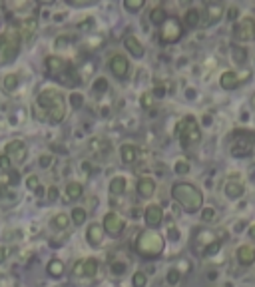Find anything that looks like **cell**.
<instances>
[{
    "label": "cell",
    "mask_w": 255,
    "mask_h": 287,
    "mask_svg": "<svg viewBox=\"0 0 255 287\" xmlns=\"http://www.w3.org/2000/svg\"><path fill=\"white\" fill-rule=\"evenodd\" d=\"M36 106L42 112L40 118L50 124H60L66 116V100H64V94L56 88H44L36 98Z\"/></svg>",
    "instance_id": "obj_1"
},
{
    "label": "cell",
    "mask_w": 255,
    "mask_h": 287,
    "mask_svg": "<svg viewBox=\"0 0 255 287\" xmlns=\"http://www.w3.org/2000/svg\"><path fill=\"white\" fill-rule=\"evenodd\" d=\"M172 197L176 199V204H179L181 210L187 212V214H196L204 208V193L194 184H187V182L174 184L172 186Z\"/></svg>",
    "instance_id": "obj_2"
},
{
    "label": "cell",
    "mask_w": 255,
    "mask_h": 287,
    "mask_svg": "<svg viewBox=\"0 0 255 287\" xmlns=\"http://www.w3.org/2000/svg\"><path fill=\"white\" fill-rule=\"evenodd\" d=\"M164 238L159 236L155 229H146L142 232L136 239V251L144 257V260H153V257H159L164 251Z\"/></svg>",
    "instance_id": "obj_3"
},
{
    "label": "cell",
    "mask_w": 255,
    "mask_h": 287,
    "mask_svg": "<svg viewBox=\"0 0 255 287\" xmlns=\"http://www.w3.org/2000/svg\"><path fill=\"white\" fill-rule=\"evenodd\" d=\"M176 136H178L183 150H187L189 146H196V144L202 140V130L198 126V120L194 116L181 118L176 126Z\"/></svg>",
    "instance_id": "obj_4"
},
{
    "label": "cell",
    "mask_w": 255,
    "mask_h": 287,
    "mask_svg": "<svg viewBox=\"0 0 255 287\" xmlns=\"http://www.w3.org/2000/svg\"><path fill=\"white\" fill-rule=\"evenodd\" d=\"M255 150V132L251 130H235L230 146V154L233 158H249Z\"/></svg>",
    "instance_id": "obj_5"
},
{
    "label": "cell",
    "mask_w": 255,
    "mask_h": 287,
    "mask_svg": "<svg viewBox=\"0 0 255 287\" xmlns=\"http://www.w3.org/2000/svg\"><path fill=\"white\" fill-rule=\"evenodd\" d=\"M20 34L18 32H8L4 36H0V66L12 62L18 52H20Z\"/></svg>",
    "instance_id": "obj_6"
},
{
    "label": "cell",
    "mask_w": 255,
    "mask_h": 287,
    "mask_svg": "<svg viewBox=\"0 0 255 287\" xmlns=\"http://www.w3.org/2000/svg\"><path fill=\"white\" fill-rule=\"evenodd\" d=\"M183 36V26L176 16H168V20L159 26V42L162 44H174L181 40Z\"/></svg>",
    "instance_id": "obj_7"
},
{
    "label": "cell",
    "mask_w": 255,
    "mask_h": 287,
    "mask_svg": "<svg viewBox=\"0 0 255 287\" xmlns=\"http://www.w3.org/2000/svg\"><path fill=\"white\" fill-rule=\"evenodd\" d=\"M233 36L239 40V42H251L255 40V20L245 16L239 20V24H235L233 28Z\"/></svg>",
    "instance_id": "obj_8"
},
{
    "label": "cell",
    "mask_w": 255,
    "mask_h": 287,
    "mask_svg": "<svg viewBox=\"0 0 255 287\" xmlns=\"http://www.w3.org/2000/svg\"><path fill=\"white\" fill-rule=\"evenodd\" d=\"M4 156H8L10 162L14 164H24L26 162V156H28V148L22 140H12L6 144L4 148Z\"/></svg>",
    "instance_id": "obj_9"
},
{
    "label": "cell",
    "mask_w": 255,
    "mask_h": 287,
    "mask_svg": "<svg viewBox=\"0 0 255 287\" xmlns=\"http://www.w3.org/2000/svg\"><path fill=\"white\" fill-rule=\"evenodd\" d=\"M102 227H104V232H106L108 236H112V238H118V236L124 232L126 223H124V219H122V217H120L116 212H108V214L104 215Z\"/></svg>",
    "instance_id": "obj_10"
},
{
    "label": "cell",
    "mask_w": 255,
    "mask_h": 287,
    "mask_svg": "<svg viewBox=\"0 0 255 287\" xmlns=\"http://www.w3.org/2000/svg\"><path fill=\"white\" fill-rule=\"evenodd\" d=\"M108 66H110L112 74L118 80H124L128 76V72H130V62H128V58H126L124 54H114L112 58L108 60Z\"/></svg>",
    "instance_id": "obj_11"
},
{
    "label": "cell",
    "mask_w": 255,
    "mask_h": 287,
    "mask_svg": "<svg viewBox=\"0 0 255 287\" xmlns=\"http://www.w3.org/2000/svg\"><path fill=\"white\" fill-rule=\"evenodd\" d=\"M72 64H68L64 58H60V56H48L46 58V72H48V76H52V78H60L64 72H66L68 68H70Z\"/></svg>",
    "instance_id": "obj_12"
},
{
    "label": "cell",
    "mask_w": 255,
    "mask_h": 287,
    "mask_svg": "<svg viewBox=\"0 0 255 287\" xmlns=\"http://www.w3.org/2000/svg\"><path fill=\"white\" fill-rule=\"evenodd\" d=\"M144 219H146V225H148L150 229H155V227L162 225V221H164V210L159 208L157 204H152V206L146 208Z\"/></svg>",
    "instance_id": "obj_13"
},
{
    "label": "cell",
    "mask_w": 255,
    "mask_h": 287,
    "mask_svg": "<svg viewBox=\"0 0 255 287\" xmlns=\"http://www.w3.org/2000/svg\"><path fill=\"white\" fill-rule=\"evenodd\" d=\"M104 234L106 232H104L102 223H90L88 229H86V239L92 247H100L102 241H104Z\"/></svg>",
    "instance_id": "obj_14"
},
{
    "label": "cell",
    "mask_w": 255,
    "mask_h": 287,
    "mask_svg": "<svg viewBox=\"0 0 255 287\" xmlns=\"http://www.w3.org/2000/svg\"><path fill=\"white\" fill-rule=\"evenodd\" d=\"M223 191H226V195L231 197V199H239L245 193V186L237 178H230L226 184H223Z\"/></svg>",
    "instance_id": "obj_15"
},
{
    "label": "cell",
    "mask_w": 255,
    "mask_h": 287,
    "mask_svg": "<svg viewBox=\"0 0 255 287\" xmlns=\"http://www.w3.org/2000/svg\"><path fill=\"white\" fill-rule=\"evenodd\" d=\"M235 255H237L239 265H243V267H249L255 263V249L251 245H239Z\"/></svg>",
    "instance_id": "obj_16"
},
{
    "label": "cell",
    "mask_w": 255,
    "mask_h": 287,
    "mask_svg": "<svg viewBox=\"0 0 255 287\" xmlns=\"http://www.w3.org/2000/svg\"><path fill=\"white\" fill-rule=\"evenodd\" d=\"M36 30H38V20L30 16V18H24V20L20 22V30H18V34H20V38L30 40L32 36L36 34Z\"/></svg>",
    "instance_id": "obj_17"
},
{
    "label": "cell",
    "mask_w": 255,
    "mask_h": 287,
    "mask_svg": "<svg viewBox=\"0 0 255 287\" xmlns=\"http://www.w3.org/2000/svg\"><path fill=\"white\" fill-rule=\"evenodd\" d=\"M124 46L128 48V52H130L134 58H142V56L146 54V48L142 46V42H140L136 36H132V34L124 38Z\"/></svg>",
    "instance_id": "obj_18"
},
{
    "label": "cell",
    "mask_w": 255,
    "mask_h": 287,
    "mask_svg": "<svg viewBox=\"0 0 255 287\" xmlns=\"http://www.w3.org/2000/svg\"><path fill=\"white\" fill-rule=\"evenodd\" d=\"M239 76L233 72V70H228V72H223L221 76H219V86L223 90H235L237 86H239Z\"/></svg>",
    "instance_id": "obj_19"
},
{
    "label": "cell",
    "mask_w": 255,
    "mask_h": 287,
    "mask_svg": "<svg viewBox=\"0 0 255 287\" xmlns=\"http://www.w3.org/2000/svg\"><path fill=\"white\" fill-rule=\"evenodd\" d=\"M136 190H138V195H140V197L148 199V197H152V195L155 193V182H153L152 178H140Z\"/></svg>",
    "instance_id": "obj_20"
},
{
    "label": "cell",
    "mask_w": 255,
    "mask_h": 287,
    "mask_svg": "<svg viewBox=\"0 0 255 287\" xmlns=\"http://www.w3.org/2000/svg\"><path fill=\"white\" fill-rule=\"evenodd\" d=\"M120 156H122L124 164H134L136 158H138V150H136L134 144H124V146L120 148Z\"/></svg>",
    "instance_id": "obj_21"
},
{
    "label": "cell",
    "mask_w": 255,
    "mask_h": 287,
    "mask_svg": "<svg viewBox=\"0 0 255 287\" xmlns=\"http://www.w3.org/2000/svg\"><path fill=\"white\" fill-rule=\"evenodd\" d=\"M18 84H20V80H18L16 74H6L2 78V82H0V88H2V92L10 94V92H14L18 88Z\"/></svg>",
    "instance_id": "obj_22"
},
{
    "label": "cell",
    "mask_w": 255,
    "mask_h": 287,
    "mask_svg": "<svg viewBox=\"0 0 255 287\" xmlns=\"http://www.w3.org/2000/svg\"><path fill=\"white\" fill-rule=\"evenodd\" d=\"M200 20H202V12H200L198 8H187V10H185L183 24H185L187 28H196V26L200 24Z\"/></svg>",
    "instance_id": "obj_23"
},
{
    "label": "cell",
    "mask_w": 255,
    "mask_h": 287,
    "mask_svg": "<svg viewBox=\"0 0 255 287\" xmlns=\"http://www.w3.org/2000/svg\"><path fill=\"white\" fill-rule=\"evenodd\" d=\"M126 188H128V182H126L124 176H118V178H114L110 182V193L112 195H122L126 191Z\"/></svg>",
    "instance_id": "obj_24"
},
{
    "label": "cell",
    "mask_w": 255,
    "mask_h": 287,
    "mask_svg": "<svg viewBox=\"0 0 255 287\" xmlns=\"http://www.w3.org/2000/svg\"><path fill=\"white\" fill-rule=\"evenodd\" d=\"M207 26L215 24L221 16H223V6L221 4H207Z\"/></svg>",
    "instance_id": "obj_25"
},
{
    "label": "cell",
    "mask_w": 255,
    "mask_h": 287,
    "mask_svg": "<svg viewBox=\"0 0 255 287\" xmlns=\"http://www.w3.org/2000/svg\"><path fill=\"white\" fill-rule=\"evenodd\" d=\"M82 193H84L82 184H78V182H68V186H66V197H68V199H80Z\"/></svg>",
    "instance_id": "obj_26"
},
{
    "label": "cell",
    "mask_w": 255,
    "mask_h": 287,
    "mask_svg": "<svg viewBox=\"0 0 255 287\" xmlns=\"http://www.w3.org/2000/svg\"><path fill=\"white\" fill-rule=\"evenodd\" d=\"M150 20H152V24H155V26H162V24L168 20V14H166V10H164L162 6H155V8L150 12Z\"/></svg>",
    "instance_id": "obj_27"
},
{
    "label": "cell",
    "mask_w": 255,
    "mask_h": 287,
    "mask_svg": "<svg viewBox=\"0 0 255 287\" xmlns=\"http://www.w3.org/2000/svg\"><path fill=\"white\" fill-rule=\"evenodd\" d=\"M46 269H48V273H50L52 277H60V275L64 273V262H60V260H50Z\"/></svg>",
    "instance_id": "obj_28"
},
{
    "label": "cell",
    "mask_w": 255,
    "mask_h": 287,
    "mask_svg": "<svg viewBox=\"0 0 255 287\" xmlns=\"http://www.w3.org/2000/svg\"><path fill=\"white\" fill-rule=\"evenodd\" d=\"M96 273H98V262H96V257H88V260H84V275L94 277Z\"/></svg>",
    "instance_id": "obj_29"
},
{
    "label": "cell",
    "mask_w": 255,
    "mask_h": 287,
    "mask_svg": "<svg viewBox=\"0 0 255 287\" xmlns=\"http://www.w3.org/2000/svg\"><path fill=\"white\" fill-rule=\"evenodd\" d=\"M68 225H70V217L66 214H56L52 217V227H56V229H66Z\"/></svg>",
    "instance_id": "obj_30"
},
{
    "label": "cell",
    "mask_w": 255,
    "mask_h": 287,
    "mask_svg": "<svg viewBox=\"0 0 255 287\" xmlns=\"http://www.w3.org/2000/svg\"><path fill=\"white\" fill-rule=\"evenodd\" d=\"M231 56H233V60L237 64H245L247 62V50L241 48V46H233L231 48Z\"/></svg>",
    "instance_id": "obj_31"
},
{
    "label": "cell",
    "mask_w": 255,
    "mask_h": 287,
    "mask_svg": "<svg viewBox=\"0 0 255 287\" xmlns=\"http://www.w3.org/2000/svg\"><path fill=\"white\" fill-rule=\"evenodd\" d=\"M86 217H88V212H86L84 208H74V210H72V223L82 225V223L86 221Z\"/></svg>",
    "instance_id": "obj_32"
},
{
    "label": "cell",
    "mask_w": 255,
    "mask_h": 287,
    "mask_svg": "<svg viewBox=\"0 0 255 287\" xmlns=\"http://www.w3.org/2000/svg\"><path fill=\"white\" fill-rule=\"evenodd\" d=\"M144 0H126L124 2V8L128 10V12H138V10H142L144 8Z\"/></svg>",
    "instance_id": "obj_33"
},
{
    "label": "cell",
    "mask_w": 255,
    "mask_h": 287,
    "mask_svg": "<svg viewBox=\"0 0 255 287\" xmlns=\"http://www.w3.org/2000/svg\"><path fill=\"white\" fill-rule=\"evenodd\" d=\"M126 269H128V263H126V262H118V260H114V262L110 263V271H112L114 275H122Z\"/></svg>",
    "instance_id": "obj_34"
},
{
    "label": "cell",
    "mask_w": 255,
    "mask_h": 287,
    "mask_svg": "<svg viewBox=\"0 0 255 287\" xmlns=\"http://www.w3.org/2000/svg\"><path fill=\"white\" fill-rule=\"evenodd\" d=\"M146 283H148V275L144 271H136L134 277H132V285L134 287H146Z\"/></svg>",
    "instance_id": "obj_35"
},
{
    "label": "cell",
    "mask_w": 255,
    "mask_h": 287,
    "mask_svg": "<svg viewBox=\"0 0 255 287\" xmlns=\"http://www.w3.org/2000/svg\"><path fill=\"white\" fill-rule=\"evenodd\" d=\"M26 188H28L30 191H38V190L42 188L38 176H28V180H26Z\"/></svg>",
    "instance_id": "obj_36"
},
{
    "label": "cell",
    "mask_w": 255,
    "mask_h": 287,
    "mask_svg": "<svg viewBox=\"0 0 255 287\" xmlns=\"http://www.w3.org/2000/svg\"><path fill=\"white\" fill-rule=\"evenodd\" d=\"M179 277H181V271H179L178 267H172V269L168 271V277H166V279H168L170 285H176V283L179 281Z\"/></svg>",
    "instance_id": "obj_37"
},
{
    "label": "cell",
    "mask_w": 255,
    "mask_h": 287,
    "mask_svg": "<svg viewBox=\"0 0 255 287\" xmlns=\"http://www.w3.org/2000/svg\"><path fill=\"white\" fill-rule=\"evenodd\" d=\"M92 88H94V92H106L108 90V80L106 78H98L94 82Z\"/></svg>",
    "instance_id": "obj_38"
},
{
    "label": "cell",
    "mask_w": 255,
    "mask_h": 287,
    "mask_svg": "<svg viewBox=\"0 0 255 287\" xmlns=\"http://www.w3.org/2000/svg\"><path fill=\"white\" fill-rule=\"evenodd\" d=\"M174 169H176V174H179V176H185V174H187V171H189L191 167H189V164H187V162L179 160V162H176V167H174Z\"/></svg>",
    "instance_id": "obj_39"
},
{
    "label": "cell",
    "mask_w": 255,
    "mask_h": 287,
    "mask_svg": "<svg viewBox=\"0 0 255 287\" xmlns=\"http://www.w3.org/2000/svg\"><path fill=\"white\" fill-rule=\"evenodd\" d=\"M70 104H72V108H82V104H84V96L82 94H78V92H74L72 96H70Z\"/></svg>",
    "instance_id": "obj_40"
},
{
    "label": "cell",
    "mask_w": 255,
    "mask_h": 287,
    "mask_svg": "<svg viewBox=\"0 0 255 287\" xmlns=\"http://www.w3.org/2000/svg\"><path fill=\"white\" fill-rule=\"evenodd\" d=\"M213 217H215V210H213V208H204L202 219H204V221H213Z\"/></svg>",
    "instance_id": "obj_41"
},
{
    "label": "cell",
    "mask_w": 255,
    "mask_h": 287,
    "mask_svg": "<svg viewBox=\"0 0 255 287\" xmlns=\"http://www.w3.org/2000/svg\"><path fill=\"white\" fill-rule=\"evenodd\" d=\"M10 167H12V162L8 160V156L2 154V156H0V169H2V171H8Z\"/></svg>",
    "instance_id": "obj_42"
},
{
    "label": "cell",
    "mask_w": 255,
    "mask_h": 287,
    "mask_svg": "<svg viewBox=\"0 0 255 287\" xmlns=\"http://www.w3.org/2000/svg\"><path fill=\"white\" fill-rule=\"evenodd\" d=\"M52 162H54V158L50 156V154H44V156H40V167H50L52 166Z\"/></svg>",
    "instance_id": "obj_43"
},
{
    "label": "cell",
    "mask_w": 255,
    "mask_h": 287,
    "mask_svg": "<svg viewBox=\"0 0 255 287\" xmlns=\"http://www.w3.org/2000/svg\"><path fill=\"white\" fill-rule=\"evenodd\" d=\"M217 249H219V239H217L215 243H211L209 247H205V249H204V255H211V253H215Z\"/></svg>",
    "instance_id": "obj_44"
},
{
    "label": "cell",
    "mask_w": 255,
    "mask_h": 287,
    "mask_svg": "<svg viewBox=\"0 0 255 287\" xmlns=\"http://www.w3.org/2000/svg\"><path fill=\"white\" fill-rule=\"evenodd\" d=\"M48 199H50V202H56V199H58V188L56 186H52L48 190Z\"/></svg>",
    "instance_id": "obj_45"
},
{
    "label": "cell",
    "mask_w": 255,
    "mask_h": 287,
    "mask_svg": "<svg viewBox=\"0 0 255 287\" xmlns=\"http://www.w3.org/2000/svg\"><path fill=\"white\" fill-rule=\"evenodd\" d=\"M74 275H80V277L84 275V260H82V262H78V263L74 265Z\"/></svg>",
    "instance_id": "obj_46"
},
{
    "label": "cell",
    "mask_w": 255,
    "mask_h": 287,
    "mask_svg": "<svg viewBox=\"0 0 255 287\" xmlns=\"http://www.w3.org/2000/svg\"><path fill=\"white\" fill-rule=\"evenodd\" d=\"M170 238H172L174 241H178V239H179V232H178V229H176L174 225L170 227Z\"/></svg>",
    "instance_id": "obj_47"
},
{
    "label": "cell",
    "mask_w": 255,
    "mask_h": 287,
    "mask_svg": "<svg viewBox=\"0 0 255 287\" xmlns=\"http://www.w3.org/2000/svg\"><path fill=\"white\" fill-rule=\"evenodd\" d=\"M228 14H230V20H235V18H237V8H235V6H231Z\"/></svg>",
    "instance_id": "obj_48"
},
{
    "label": "cell",
    "mask_w": 255,
    "mask_h": 287,
    "mask_svg": "<svg viewBox=\"0 0 255 287\" xmlns=\"http://www.w3.org/2000/svg\"><path fill=\"white\" fill-rule=\"evenodd\" d=\"M2 262H6V247L4 245L0 247V263H2Z\"/></svg>",
    "instance_id": "obj_49"
},
{
    "label": "cell",
    "mask_w": 255,
    "mask_h": 287,
    "mask_svg": "<svg viewBox=\"0 0 255 287\" xmlns=\"http://www.w3.org/2000/svg\"><path fill=\"white\" fill-rule=\"evenodd\" d=\"M153 94H155V98H164V94H166V92H164V88H155V92H153Z\"/></svg>",
    "instance_id": "obj_50"
},
{
    "label": "cell",
    "mask_w": 255,
    "mask_h": 287,
    "mask_svg": "<svg viewBox=\"0 0 255 287\" xmlns=\"http://www.w3.org/2000/svg\"><path fill=\"white\" fill-rule=\"evenodd\" d=\"M249 238H255V223L249 227Z\"/></svg>",
    "instance_id": "obj_51"
},
{
    "label": "cell",
    "mask_w": 255,
    "mask_h": 287,
    "mask_svg": "<svg viewBox=\"0 0 255 287\" xmlns=\"http://www.w3.org/2000/svg\"><path fill=\"white\" fill-rule=\"evenodd\" d=\"M187 98H196V90H187Z\"/></svg>",
    "instance_id": "obj_52"
}]
</instances>
